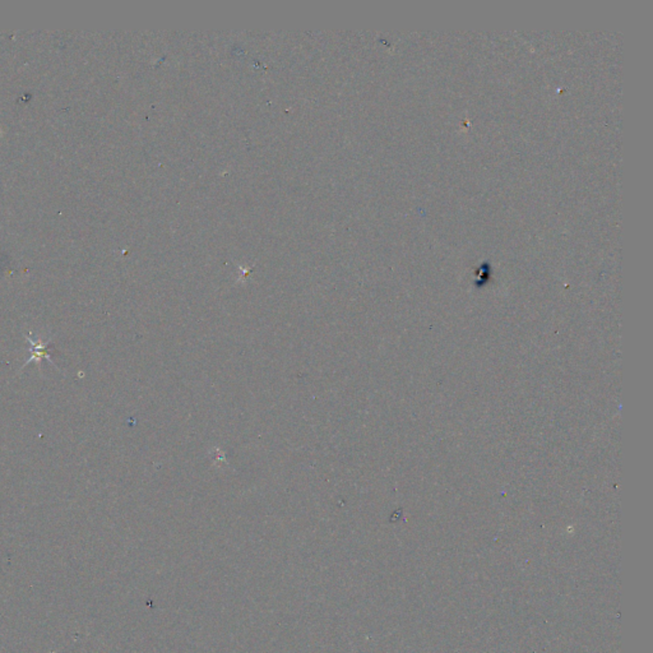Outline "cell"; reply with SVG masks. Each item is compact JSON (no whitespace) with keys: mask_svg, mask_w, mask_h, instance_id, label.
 Segmentation results:
<instances>
[{"mask_svg":"<svg viewBox=\"0 0 653 653\" xmlns=\"http://www.w3.org/2000/svg\"><path fill=\"white\" fill-rule=\"evenodd\" d=\"M28 342H30V345L33 346L32 356L30 357L28 362H30L31 360H40V359H44V357H46V359L49 360V361L52 362L51 357H50V355H49V351H47V349H46V343L42 342V341H40V340L37 341L38 343H35V341H33L31 337L28 338ZM28 362H27V364H28Z\"/></svg>","mask_w":653,"mask_h":653,"instance_id":"obj_1","label":"cell"}]
</instances>
